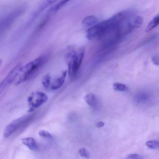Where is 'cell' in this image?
Listing matches in <instances>:
<instances>
[{"label":"cell","mask_w":159,"mask_h":159,"mask_svg":"<svg viewBox=\"0 0 159 159\" xmlns=\"http://www.w3.org/2000/svg\"><path fill=\"white\" fill-rule=\"evenodd\" d=\"M47 60L45 56H42L33 60L22 65L17 79L15 82L16 85H20L26 81L34 79L38 75L40 70Z\"/></svg>","instance_id":"obj_1"},{"label":"cell","mask_w":159,"mask_h":159,"mask_svg":"<svg viewBox=\"0 0 159 159\" xmlns=\"http://www.w3.org/2000/svg\"><path fill=\"white\" fill-rule=\"evenodd\" d=\"M85 49L83 47L77 50H71L67 56L68 73L72 80L76 79L79 73L85 55Z\"/></svg>","instance_id":"obj_2"},{"label":"cell","mask_w":159,"mask_h":159,"mask_svg":"<svg viewBox=\"0 0 159 159\" xmlns=\"http://www.w3.org/2000/svg\"><path fill=\"white\" fill-rule=\"evenodd\" d=\"M48 97L46 94L42 92H34L31 93L28 97V105L29 108L28 112H32L34 109L43 105L47 102Z\"/></svg>","instance_id":"obj_3"},{"label":"cell","mask_w":159,"mask_h":159,"mask_svg":"<svg viewBox=\"0 0 159 159\" xmlns=\"http://www.w3.org/2000/svg\"><path fill=\"white\" fill-rule=\"evenodd\" d=\"M30 119V116H25L17 119L10 122L5 128L3 132L4 138H8L17 131L23 125L27 123Z\"/></svg>","instance_id":"obj_4"},{"label":"cell","mask_w":159,"mask_h":159,"mask_svg":"<svg viewBox=\"0 0 159 159\" xmlns=\"http://www.w3.org/2000/svg\"><path fill=\"white\" fill-rule=\"evenodd\" d=\"M22 66L21 63H18L9 72L4 79L0 83V96L5 90L6 89L9 87V85L14 82L15 83V81L16 82L19 75Z\"/></svg>","instance_id":"obj_5"},{"label":"cell","mask_w":159,"mask_h":159,"mask_svg":"<svg viewBox=\"0 0 159 159\" xmlns=\"http://www.w3.org/2000/svg\"><path fill=\"white\" fill-rule=\"evenodd\" d=\"M102 32V25L101 22L89 28L86 31V37L89 40L99 39Z\"/></svg>","instance_id":"obj_6"},{"label":"cell","mask_w":159,"mask_h":159,"mask_svg":"<svg viewBox=\"0 0 159 159\" xmlns=\"http://www.w3.org/2000/svg\"><path fill=\"white\" fill-rule=\"evenodd\" d=\"M21 142L25 146L33 151H36L38 149V145L37 142L32 137H27L21 139Z\"/></svg>","instance_id":"obj_7"},{"label":"cell","mask_w":159,"mask_h":159,"mask_svg":"<svg viewBox=\"0 0 159 159\" xmlns=\"http://www.w3.org/2000/svg\"><path fill=\"white\" fill-rule=\"evenodd\" d=\"M85 101L86 103L93 109L98 108L99 105V102L97 97L93 93H90L87 94L85 96Z\"/></svg>","instance_id":"obj_8"},{"label":"cell","mask_w":159,"mask_h":159,"mask_svg":"<svg viewBox=\"0 0 159 159\" xmlns=\"http://www.w3.org/2000/svg\"><path fill=\"white\" fill-rule=\"evenodd\" d=\"M67 74H68V71H64L60 77L55 79L54 82L51 83V87H50L51 89L57 90L61 87L65 82Z\"/></svg>","instance_id":"obj_9"},{"label":"cell","mask_w":159,"mask_h":159,"mask_svg":"<svg viewBox=\"0 0 159 159\" xmlns=\"http://www.w3.org/2000/svg\"><path fill=\"white\" fill-rule=\"evenodd\" d=\"M82 23L84 27L89 29L98 23V18L94 16H88L83 19Z\"/></svg>","instance_id":"obj_10"},{"label":"cell","mask_w":159,"mask_h":159,"mask_svg":"<svg viewBox=\"0 0 159 159\" xmlns=\"http://www.w3.org/2000/svg\"><path fill=\"white\" fill-rule=\"evenodd\" d=\"M159 24V14L151 21L146 29V32H148L155 29Z\"/></svg>","instance_id":"obj_11"},{"label":"cell","mask_w":159,"mask_h":159,"mask_svg":"<svg viewBox=\"0 0 159 159\" xmlns=\"http://www.w3.org/2000/svg\"><path fill=\"white\" fill-rule=\"evenodd\" d=\"M114 90L117 91L125 92L128 91L129 88L126 85L120 83H115L113 85Z\"/></svg>","instance_id":"obj_12"},{"label":"cell","mask_w":159,"mask_h":159,"mask_svg":"<svg viewBox=\"0 0 159 159\" xmlns=\"http://www.w3.org/2000/svg\"><path fill=\"white\" fill-rule=\"evenodd\" d=\"M51 76L48 74L44 76L42 79V85L46 89H48L51 87Z\"/></svg>","instance_id":"obj_13"},{"label":"cell","mask_w":159,"mask_h":159,"mask_svg":"<svg viewBox=\"0 0 159 159\" xmlns=\"http://www.w3.org/2000/svg\"><path fill=\"white\" fill-rule=\"evenodd\" d=\"M143 19L142 17L140 16L134 17L132 22L133 28L137 29V28H140L143 24Z\"/></svg>","instance_id":"obj_14"},{"label":"cell","mask_w":159,"mask_h":159,"mask_svg":"<svg viewBox=\"0 0 159 159\" xmlns=\"http://www.w3.org/2000/svg\"><path fill=\"white\" fill-rule=\"evenodd\" d=\"M149 98V95L146 93H140L135 97V101L138 103H143L146 101Z\"/></svg>","instance_id":"obj_15"},{"label":"cell","mask_w":159,"mask_h":159,"mask_svg":"<svg viewBox=\"0 0 159 159\" xmlns=\"http://www.w3.org/2000/svg\"><path fill=\"white\" fill-rule=\"evenodd\" d=\"M146 145L150 149H158L159 148V141L157 140L148 141L146 143Z\"/></svg>","instance_id":"obj_16"},{"label":"cell","mask_w":159,"mask_h":159,"mask_svg":"<svg viewBox=\"0 0 159 159\" xmlns=\"http://www.w3.org/2000/svg\"><path fill=\"white\" fill-rule=\"evenodd\" d=\"M78 153L81 157L86 159H89L90 158L89 153L88 152V150L84 147L80 148L78 151Z\"/></svg>","instance_id":"obj_17"},{"label":"cell","mask_w":159,"mask_h":159,"mask_svg":"<svg viewBox=\"0 0 159 159\" xmlns=\"http://www.w3.org/2000/svg\"><path fill=\"white\" fill-rule=\"evenodd\" d=\"M39 135L41 137H43L44 138H48V139H51L52 138V135H51V133L48 132L47 131L45 130H40L38 133Z\"/></svg>","instance_id":"obj_18"},{"label":"cell","mask_w":159,"mask_h":159,"mask_svg":"<svg viewBox=\"0 0 159 159\" xmlns=\"http://www.w3.org/2000/svg\"><path fill=\"white\" fill-rule=\"evenodd\" d=\"M126 159H142L141 156L136 154H130L128 155Z\"/></svg>","instance_id":"obj_19"},{"label":"cell","mask_w":159,"mask_h":159,"mask_svg":"<svg viewBox=\"0 0 159 159\" xmlns=\"http://www.w3.org/2000/svg\"><path fill=\"white\" fill-rule=\"evenodd\" d=\"M152 61L154 64L157 65H159V56H154L152 58Z\"/></svg>","instance_id":"obj_20"},{"label":"cell","mask_w":159,"mask_h":159,"mask_svg":"<svg viewBox=\"0 0 159 159\" xmlns=\"http://www.w3.org/2000/svg\"><path fill=\"white\" fill-rule=\"evenodd\" d=\"M105 124L102 121H100V122H98L96 124V126L97 128H101L102 127H104V126Z\"/></svg>","instance_id":"obj_21"},{"label":"cell","mask_w":159,"mask_h":159,"mask_svg":"<svg viewBox=\"0 0 159 159\" xmlns=\"http://www.w3.org/2000/svg\"><path fill=\"white\" fill-rule=\"evenodd\" d=\"M2 60L1 59H0V68H1V66H2Z\"/></svg>","instance_id":"obj_22"}]
</instances>
